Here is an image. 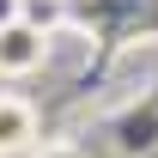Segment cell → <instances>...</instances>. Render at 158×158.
Instances as JSON below:
<instances>
[{
  "label": "cell",
  "instance_id": "6da1fadb",
  "mask_svg": "<svg viewBox=\"0 0 158 158\" xmlns=\"http://www.w3.org/2000/svg\"><path fill=\"white\" fill-rule=\"evenodd\" d=\"M49 61V31H43L31 12L12 24H0V79H24Z\"/></svg>",
  "mask_w": 158,
  "mask_h": 158
},
{
  "label": "cell",
  "instance_id": "7a4b0ae2",
  "mask_svg": "<svg viewBox=\"0 0 158 158\" xmlns=\"http://www.w3.org/2000/svg\"><path fill=\"white\" fill-rule=\"evenodd\" d=\"M37 128H43L37 103L19 98V91H0V158L31 152V146H37Z\"/></svg>",
  "mask_w": 158,
  "mask_h": 158
},
{
  "label": "cell",
  "instance_id": "3957f363",
  "mask_svg": "<svg viewBox=\"0 0 158 158\" xmlns=\"http://www.w3.org/2000/svg\"><path fill=\"white\" fill-rule=\"evenodd\" d=\"M37 158H85V152H79L73 140H55V146H37Z\"/></svg>",
  "mask_w": 158,
  "mask_h": 158
},
{
  "label": "cell",
  "instance_id": "277c9868",
  "mask_svg": "<svg viewBox=\"0 0 158 158\" xmlns=\"http://www.w3.org/2000/svg\"><path fill=\"white\" fill-rule=\"evenodd\" d=\"M12 19H24V0H0V24H12Z\"/></svg>",
  "mask_w": 158,
  "mask_h": 158
}]
</instances>
